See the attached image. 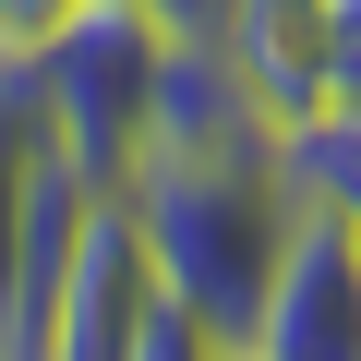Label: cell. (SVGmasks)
<instances>
[{
	"instance_id": "6da1fadb",
	"label": "cell",
	"mask_w": 361,
	"mask_h": 361,
	"mask_svg": "<svg viewBox=\"0 0 361 361\" xmlns=\"http://www.w3.org/2000/svg\"><path fill=\"white\" fill-rule=\"evenodd\" d=\"M169 25H145L133 0H85V13L25 61V97L49 121V145L97 180V193H121L145 133H157V97H169Z\"/></svg>"
},
{
	"instance_id": "7a4b0ae2",
	"label": "cell",
	"mask_w": 361,
	"mask_h": 361,
	"mask_svg": "<svg viewBox=\"0 0 361 361\" xmlns=\"http://www.w3.org/2000/svg\"><path fill=\"white\" fill-rule=\"evenodd\" d=\"M157 301H169V277H157V253H145L133 205H121V193H97V205H85V229H73V265H61V289H49L37 361H133V337H145V313H157Z\"/></svg>"
},
{
	"instance_id": "3957f363",
	"label": "cell",
	"mask_w": 361,
	"mask_h": 361,
	"mask_svg": "<svg viewBox=\"0 0 361 361\" xmlns=\"http://www.w3.org/2000/svg\"><path fill=\"white\" fill-rule=\"evenodd\" d=\"M241 349H265V361H361V229L325 193H301L289 253H277L265 313H253Z\"/></svg>"
},
{
	"instance_id": "277c9868",
	"label": "cell",
	"mask_w": 361,
	"mask_h": 361,
	"mask_svg": "<svg viewBox=\"0 0 361 361\" xmlns=\"http://www.w3.org/2000/svg\"><path fill=\"white\" fill-rule=\"evenodd\" d=\"M205 49L229 61V85H241L277 133L337 121V0H217Z\"/></svg>"
},
{
	"instance_id": "5b68a950",
	"label": "cell",
	"mask_w": 361,
	"mask_h": 361,
	"mask_svg": "<svg viewBox=\"0 0 361 361\" xmlns=\"http://www.w3.org/2000/svg\"><path fill=\"white\" fill-rule=\"evenodd\" d=\"M289 180H301V193H325V205L361 229V109H337V121L289 133Z\"/></svg>"
},
{
	"instance_id": "8992f818",
	"label": "cell",
	"mask_w": 361,
	"mask_h": 361,
	"mask_svg": "<svg viewBox=\"0 0 361 361\" xmlns=\"http://www.w3.org/2000/svg\"><path fill=\"white\" fill-rule=\"evenodd\" d=\"M217 349H229V337H205L180 301H157V313H145V337H133V361H217Z\"/></svg>"
},
{
	"instance_id": "52a82bcc",
	"label": "cell",
	"mask_w": 361,
	"mask_h": 361,
	"mask_svg": "<svg viewBox=\"0 0 361 361\" xmlns=\"http://www.w3.org/2000/svg\"><path fill=\"white\" fill-rule=\"evenodd\" d=\"M73 13H85V0H0V61H37Z\"/></svg>"
},
{
	"instance_id": "ba28073f",
	"label": "cell",
	"mask_w": 361,
	"mask_h": 361,
	"mask_svg": "<svg viewBox=\"0 0 361 361\" xmlns=\"http://www.w3.org/2000/svg\"><path fill=\"white\" fill-rule=\"evenodd\" d=\"M337 109H361V0H337Z\"/></svg>"
},
{
	"instance_id": "9c48e42d",
	"label": "cell",
	"mask_w": 361,
	"mask_h": 361,
	"mask_svg": "<svg viewBox=\"0 0 361 361\" xmlns=\"http://www.w3.org/2000/svg\"><path fill=\"white\" fill-rule=\"evenodd\" d=\"M133 13L169 25V37H205V25H217V0H133Z\"/></svg>"
},
{
	"instance_id": "30bf717a",
	"label": "cell",
	"mask_w": 361,
	"mask_h": 361,
	"mask_svg": "<svg viewBox=\"0 0 361 361\" xmlns=\"http://www.w3.org/2000/svg\"><path fill=\"white\" fill-rule=\"evenodd\" d=\"M217 361H265V349H217Z\"/></svg>"
}]
</instances>
